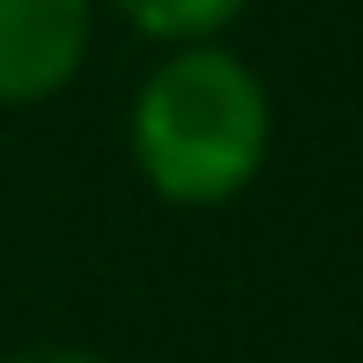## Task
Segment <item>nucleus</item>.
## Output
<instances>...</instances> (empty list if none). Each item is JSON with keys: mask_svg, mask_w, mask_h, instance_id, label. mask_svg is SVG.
Returning a JSON list of instances; mask_svg holds the SVG:
<instances>
[{"mask_svg": "<svg viewBox=\"0 0 363 363\" xmlns=\"http://www.w3.org/2000/svg\"><path fill=\"white\" fill-rule=\"evenodd\" d=\"M274 96L245 52L223 38L163 45L126 104V156L141 186L171 208H223L267 171Z\"/></svg>", "mask_w": 363, "mask_h": 363, "instance_id": "1", "label": "nucleus"}, {"mask_svg": "<svg viewBox=\"0 0 363 363\" xmlns=\"http://www.w3.org/2000/svg\"><path fill=\"white\" fill-rule=\"evenodd\" d=\"M96 0H0V104H52L82 74Z\"/></svg>", "mask_w": 363, "mask_h": 363, "instance_id": "2", "label": "nucleus"}, {"mask_svg": "<svg viewBox=\"0 0 363 363\" xmlns=\"http://www.w3.org/2000/svg\"><path fill=\"white\" fill-rule=\"evenodd\" d=\"M104 8L148 45H201V38H223L252 0H104Z\"/></svg>", "mask_w": 363, "mask_h": 363, "instance_id": "3", "label": "nucleus"}, {"mask_svg": "<svg viewBox=\"0 0 363 363\" xmlns=\"http://www.w3.org/2000/svg\"><path fill=\"white\" fill-rule=\"evenodd\" d=\"M0 363H111V356H96V349H60V341H38V349H15V356H0Z\"/></svg>", "mask_w": 363, "mask_h": 363, "instance_id": "4", "label": "nucleus"}]
</instances>
